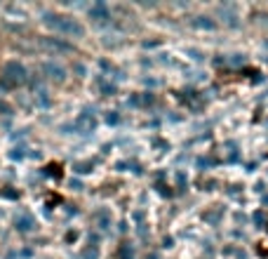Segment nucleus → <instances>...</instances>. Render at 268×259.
Returning <instances> with one entry per match:
<instances>
[{
  "label": "nucleus",
  "mask_w": 268,
  "mask_h": 259,
  "mask_svg": "<svg viewBox=\"0 0 268 259\" xmlns=\"http://www.w3.org/2000/svg\"><path fill=\"white\" fill-rule=\"evenodd\" d=\"M5 76H8L10 85H17V83H24L26 71H24L22 64H8V66H5Z\"/></svg>",
  "instance_id": "nucleus-2"
},
{
  "label": "nucleus",
  "mask_w": 268,
  "mask_h": 259,
  "mask_svg": "<svg viewBox=\"0 0 268 259\" xmlns=\"http://www.w3.org/2000/svg\"><path fill=\"white\" fill-rule=\"evenodd\" d=\"M47 24H52L54 29L64 31V33H69V36H83V26L78 22H73V19H69V17H50Z\"/></svg>",
  "instance_id": "nucleus-1"
},
{
  "label": "nucleus",
  "mask_w": 268,
  "mask_h": 259,
  "mask_svg": "<svg viewBox=\"0 0 268 259\" xmlns=\"http://www.w3.org/2000/svg\"><path fill=\"white\" fill-rule=\"evenodd\" d=\"M193 26H195V29H214V19H209V17H195V19H193Z\"/></svg>",
  "instance_id": "nucleus-3"
}]
</instances>
